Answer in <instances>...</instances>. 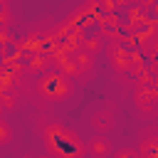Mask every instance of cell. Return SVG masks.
<instances>
[{
  "mask_svg": "<svg viewBox=\"0 0 158 158\" xmlns=\"http://www.w3.org/2000/svg\"><path fill=\"white\" fill-rule=\"evenodd\" d=\"M133 101L138 106V111H143L146 116L156 114V104H158V89L156 84H138L133 91Z\"/></svg>",
  "mask_w": 158,
  "mask_h": 158,
  "instance_id": "cell-3",
  "label": "cell"
},
{
  "mask_svg": "<svg viewBox=\"0 0 158 158\" xmlns=\"http://www.w3.org/2000/svg\"><path fill=\"white\" fill-rule=\"evenodd\" d=\"M138 156L141 158H158V138L156 136H148L138 143Z\"/></svg>",
  "mask_w": 158,
  "mask_h": 158,
  "instance_id": "cell-11",
  "label": "cell"
},
{
  "mask_svg": "<svg viewBox=\"0 0 158 158\" xmlns=\"http://www.w3.org/2000/svg\"><path fill=\"white\" fill-rule=\"evenodd\" d=\"M101 47H104V40H101L99 35H94V37H84L79 49H84V52H89V54H96V52H101Z\"/></svg>",
  "mask_w": 158,
  "mask_h": 158,
  "instance_id": "cell-12",
  "label": "cell"
},
{
  "mask_svg": "<svg viewBox=\"0 0 158 158\" xmlns=\"http://www.w3.org/2000/svg\"><path fill=\"white\" fill-rule=\"evenodd\" d=\"M151 22V15L146 12V7H141V5H131L128 7V32H133V30H138V27H143V25H148Z\"/></svg>",
  "mask_w": 158,
  "mask_h": 158,
  "instance_id": "cell-9",
  "label": "cell"
},
{
  "mask_svg": "<svg viewBox=\"0 0 158 158\" xmlns=\"http://www.w3.org/2000/svg\"><path fill=\"white\" fill-rule=\"evenodd\" d=\"M91 126L104 133V131H111L116 126V109L114 106H106V109H99L94 116H91Z\"/></svg>",
  "mask_w": 158,
  "mask_h": 158,
  "instance_id": "cell-6",
  "label": "cell"
},
{
  "mask_svg": "<svg viewBox=\"0 0 158 158\" xmlns=\"http://www.w3.org/2000/svg\"><path fill=\"white\" fill-rule=\"evenodd\" d=\"M106 52H109L111 67H114L116 72H128V69H131V47H128V44L114 40V42L106 47Z\"/></svg>",
  "mask_w": 158,
  "mask_h": 158,
  "instance_id": "cell-4",
  "label": "cell"
},
{
  "mask_svg": "<svg viewBox=\"0 0 158 158\" xmlns=\"http://www.w3.org/2000/svg\"><path fill=\"white\" fill-rule=\"evenodd\" d=\"M42 138L52 158H86V146L79 138V133L57 121H49L42 126Z\"/></svg>",
  "mask_w": 158,
  "mask_h": 158,
  "instance_id": "cell-1",
  "label": "cell"
},
{
  "mask_svg": "<svg viewBox=\"0 0 158 158\" xmlns=\"http://www.w3.org/2000/svg\"><path fill=\"white\" fill-rule=\"evenodd\" d=\"M118 30H121V22L116 20V15L114 12H109V15H101L99 17V37L101 40H118Z\"/></svg>",
  "mask_w": 158,
  "mask_h": 158,
  "instance_id": "cell-7",
  "label": "cell"
},
{
  "mask_svg": "<svg viewBox=\"0 0 158 158\" xmlns=\"http://www.w3.org/2000/svg\"><path fill=\"white\" fill-rule=\"evenodd\" d=\"M49 64H52V57H49L47 52H35V54L30 57V62H27V69H30L32 74H42V72L49 69Z\"/></svg>",
  "mask_w": 158,
  "mask_h": 158,
  "instance_id": "cell-10",
  "label": "cell"
},
{
  "mask_svg": "<svg viewBox=\"0 0 158 158\" xmlns=\"http://www.w3.org/2000/svg\"><path fill=\"white\" fill-rule=\"evenodd\" d=\"M35 91H37L40 99L52 101V104L54 101H67L74 94V81L69 77H64L62 72H57V69H47V72H42L37 77Z\"/></svg>",
  "mask_w": 158,
  "mask_h": 158,
  "instance_id": "cell-2",
  "label": "cell"
},
{
  "mask_svg": "<svg viewBox=\"0 0 158 158\" xmlns=\"http://www.w3.org/2000/svg\"><path fill=\"white\" fill-rule=\"evenodd\" d=\"M114 158H141V156H138V151H136V148H121Z\"/></svg>",
  "mask_w": 158,
  "mask_h": 158,
  "instance_id": "cell-14",
  "label": "cell"
},
{
  "mask_svg": "<svg viewBox=\"0 0 158 158\" xmlns=\"http://www.w3.org/2000/svg\"><path fill=\"white\" fill-rule=\"evenodd\" d=\"M84 146H86V156H89V158H109L111 151H114V148H111V141H109L104 133H96V136H94L89 143H84Z\"/></svg>",
  "mask_w": 158,
  "mask_h": 158,
  "instance_id": "cell-5",
  "label": "cell"
},
{
  "mask_svg": "<svg viewBox=\"0 0 158 158\" xmlns=\"http://www.w3.org/2000/svg\"><path fill=\"white\" fill-rule=\"evenodd\" d=\"M69 57H72L79 77H89V74H91V69H94V54H89V52H84V49H77V52H72Z\"/></svg>",
  "mask_w": 158,
  "mask_h": 158,
  "instance_id": "cell-8",
  "label": "cell"
},
{
  "mask_svg": "<svg viewBox=\"0 0 158 158\" xmlns=\"http://www.w3.org/2000/svg\"><path fill=\"white\" fill-rule=\"evenodd\" d=\"M12 141V128L5 118H0V146H7Z\"/></svg>",
  "mask_w": 158,
  "mask_h": 158,
  "instance_id": "cell-13",
  "label": "cell"
}]
</instances>
